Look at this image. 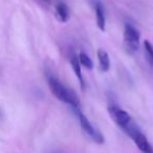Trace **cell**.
<instances>
[{
  "mask_svg": "<svg viewBox=\"0 0 153 153\" xmlns=\"http://www.w3.org/2000/svg\"><path fill=\"white\" fill-rule=\"evenodd\" d=\"M74 111H76V115L79 117L80 125H81V128L83 129V131L85 132L87 135H89L96 143L102 144V143L104 142V137H103V135L100 133V131H98V130L91 125L89 120L82 113V111L80 110V109H74Z\"/></svg>",
  "mask_w": 153,
  "mask_h": 153,
  "instance_id": "277c9868",
  "label": "cell"
},
{
  "mask_svg": "<svg viewBox=\"0 0 153 153\" xmlns=\"http://www.w3.org/2000/svg\"><path fill=\"white\" fill-rule=\"evenodd\" d=\"M47 83L51 89V94L56 97L59 101L64 102L66 104L70 105L74 109H80V101L76 97L74 90L69 89L65 85L61 83L56 76H49L47 78Z\"/></svg>",
  "mask_w": 153,
  "mask_h": 153,
  "instance_id": "6da1fadb",
  "label": "cell"
},
{
  "mask_svg": "<svg viewBox=\"0 0 153 153\" xmlns=\"http://www.w3.org/2000/svg\"><path fill=\"white\" fill-rule=\"evenodd\" d=\"M97 55H98L99 63H100V67L102 69V71L104 72L108 71L109 68H110V59H109V56L107 53V51L102 48H99Z\"/></svg>",
  "mask_w": 153,
  "mask_h": 153,
  "instance_id": "9c48e42d",
  "label": "cell"
},
{
  "mask_svg": "<svg viewBox=\"0 0 153 153\" xmlns=\"http://www.w3.org/2000/svg\"><path fill=\"white\" fill-rule=\"evenodd\" d=\"M43 1H46V2H49V1H51V0H43Z\"/></svg>",
  "mask_w": 153,
  "mask_h": 153,
  "instance_id": "7c38bea8",
  "label": "cell"
},
{
  "mask_svg": "<svg viewBox=\"0 0 153 153\" xmlns=\"http://www.w3.org/2000/svg\"><path fill=\"white\" fill-rule=\"evenodd\" d=\"M78 58H79L80 64L83 65L84 67H86L87 69H92V68H94V63H92L91 59H90L89 56L86 55L85 53L81 51V53L78 55Z\"/></svg>",
  "mask_w": 153,
  "mask_h": 153,
  "instance_id": "8fae6325",
  "label": "cell"
},
{
  "mask_svg": "<svg viewBox=\"0 0 153 153\" xmlns=\"http://www.w3.org/2000/svg\"><path fill=\"white\" fill-rule=\"evenodd\" d=\"M69 61H70V65H71V67H72V70H74V74H76V79L79 80V82H80L81 89L85 90V82H84L83 76H82L81 64H80L78 55H76V53H72L71 55H70Z\"/></svg>",
  "mask_w": 153,
  "mask_h": 153,
  "instance_id": "8992f818",
  "label": "cell"
},
{
  "mask_svg": "<svg viewBox=\"0 0 153 153\" xmlns=\"http://www.w3.org/2000/svg\"><path fill=\"white\" fill-rule=\"evenodd\" d=\"M55 13H56V17L62 23H65L69 20L70 18V14H69V9L68 7L63 2H58L55 5Z\"/></svg>",
  "mask_w": 153,
  "mask_h": 153,
  "instance_id": "52a82bcc",
  "label": "cell"
},
{
  "mask_svg": "<svg viewBox=\"0 0 153 153\" xmlns=\"http://www.w3.org/2000/svg\"><path fill=\"white\" fill-rule=\"evenodd\" d=\"M124 131L131 137V140L134 142L138 149L142 151L143 153H153V148L147 137L142 133L140 129L135 126L133 122L129 124L127 127L124 129Z\"/></svg>",
  "mask_w": 153,
  "mask_h": 153,
  "instance_id": "7a4b0ae2",
  "label": "cell"
},
{
  "mask_svg": "<svg viewBox=\"0 0 153 153\" xmlns=\"http://www.w3.org/2000/svg\"><path fill=\"white\" fill-rule=\"evenodd\" d=\"M144 47H145V57H146L147 62L151 66H153V45L150 43V41L145 40Z\"/></svg>",
  "mask_w": 153,
  "mask_h": 153,
  "instance_id": "30bf717a",
  "label": "cell"
},
{
  "mask_svg": "<svg viewBox=\"0 0 153 153\" xmlns=\"http://www.w3.org/2000/svg\"><path fill=\"white\" fill-rule=\"evenodd\" d=\"M96 18H97V25L100 28V30L105 32L106 30V18H105V13L103 7L100 2L96 4Z\"/></svg>",
  "mask_w": 153,
  "mask_h": 153,
  "instance_id": "ba28073f",
  "label": "cell"
},
{
  "mask_svg": "<svg viewBox=\"0 0 153 153\" xmlns=\"http://www.w3.org/2000/svg\"><path fill=\"white\" fill-rule=\"evenodd\" d=\"M124 43L130 53H134L140 47V33L129 23H126L124 28Z\"/></svg>",
  "mask_w": 153,
  "mask_h": 153,
  "instance_id": "3957f363",
  "label": "cell"
},
{
  "mask_svg": "<svg viewBox=\"0 0 153 153\" xmlns=\"http://www.w3.org/2000/svg\"><path fill=\"white\" fill-rule=\"evenodd\" d=\"M108 112H109L110 117L113 120V122H114L119 127H121L123 130L132 122L131 117L129 115V113L126 112L125 110H123V109L117 106V105H114V104L109 105Z\"/></svg>",
  "mask_w": 153,
  "mask_h": 153,
  "instance_id": "5b68a950",
  "label": "cell"
}]
</instances>
